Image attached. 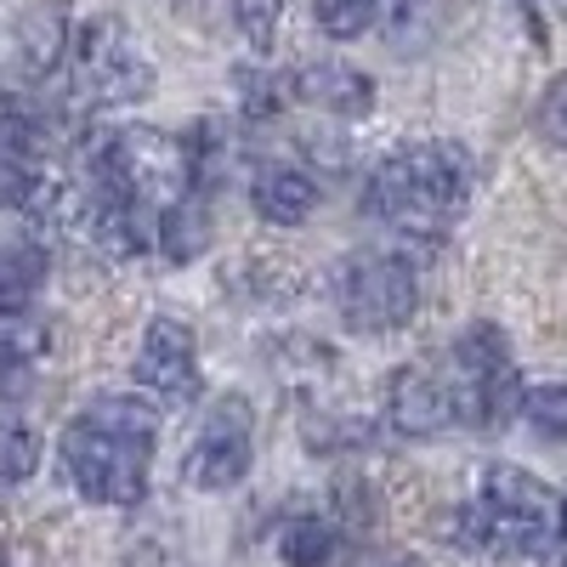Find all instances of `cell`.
Listing matches in <instances>:
<instances>
[{"label":"cell","instance_id":"22","mask_svg":"<svg viewBox=\"0 0 567 567\" xmlns=\"http://www.w3.org/2000/svg\"><path fill=\"white\" fill-rule=\"evenodd\" d=\"M374 7L381 0H312V23L329 40H358L363 29H374Z\"/></svg>","mask_w":567,"mask_h":567},{"label":"cell","instance_id":"2","mask_svg":"<svg viewBox=\"0 0 567 567\" xmlns=\"http://www.w3.org/2000/svg\"><path fill=\"white\" fill-rule=\"evenodd\" d=\"M159 414L142 398H97L63 432V471L69 483L97 505H136L148 499Z\"/></svg>","mask_w":567,"mask_h":567},{"label":"cell","instance_id":"11","mask_svg":"<svg viewBox=\"0 0 567 567\" xmlns=\"http://www.w3.org/2000/svg\"><path fill=\"white\" fill-rule=\"evenodd\" d=\"M154 250L176 267L199 261L210 250V210H205V194H194V187H182V194H171L154 216Z\"/></svg>","mask_w":567,"mask_h":567},{"label":"cell","instance_id":"1","mask_svg":"<svg viewBox=\"0 0 567 567\" xmlns=\"http://www.w3.org/2000/svg\"><path fill=\"white\" fill-rule=\"evenodd\" d=\"M471 199V159L465 148L443 136H420L403 142L392 159L374 165L369 187H363V210L374 221H386L403 239H443V233L465 216Z\"/></svg>","mask_w":567,"mask_h":567},{"label":"cell","instance_id":"6","mask_svg":"<svg viewBox=\"0 0 567 567\" xmlns=\"http://www.w3.org/2000/svg\"><path fill=\"white\" fill-rule=\"evenodd\" d=\"M336 307L347 318V329L358 336H386V329H403L420 307V278L409 256L392 250H363L347 256L336 272Z\"/></svg>","mask_w":567,"mask_h":567},{"label":"cell","instance_id":"23","mask_svg":"<svg viewBox=\"0 0 567 567\" xmlns=\"http://www.w3.org/2000/svg\"><path fill=\"white\" fill-rule=\"evenodd\" d=\"M233 18H239V29L256 52H272L278 23H284V0H233Z\"/></svg>","mask_w":567,"mask_h":567},{"label":"cell","instance_id":"26","mask_svg":"<svg viewBox=\"0 0 567 567\" xmlns=\"http://www.w3.org/2000/svg\"><path fill=\"white\" fill-rule=\"evenodd\" d=\"M556 534H561V545H567V494L556 499Z\"/></svg>","mask_w":567,"mask_h":567},{"label":"cell","instance_id":"24","mask_svg":"<svg viewBox=\"0 0 567 567\" xmlns=\"http://www.w3.org/2000/svg\"><path fill=\"white\" fill-rule=\"evenodd\" d=\"M539 136L550 148H567V74H556L539 97Z\"/></svg>","mask_w":567,"mask_h":567},{"label":"cell","instance_id":"12","mask_svg":"<svg viewBox=\"0 0 567 567\" xmlns=\"http://www.w3.org/2000/svg\"><path fill=\"white\" fill-rule=\"evenodd\" d=\"M250 205L272 227H301L318 210V182L296 165H261L250 182Z\"/></svg>","mask_w":567,"mask_h":567},{"label":"cell","instance_id":"17","mask_svg":"<svg viewBox=\"0 0 567 567\" xmlns=\"http://www.w3.org/2000/svg\"><path fill=\"white\" fill-rule=\"evenodd\" d=\"M40 284H45V250L40 245H29V239L0 245V318L29 312Z\"/></svg>","mask_w":567,"mask_h":567},{"label":"cell","instance_id":"4","mask_svg":"<svg viewBox=\"0 0 567 567\" xmlns=\"http://www.w3.org/2000/svg\"><path fill=\"white\" fill-rule=\"evenodd\" d=\"M449 398H454V425L471 432H505L523 403V374L511 363V341L499 323H471L449 352Z\"/></svg>","mask_w":567,"mask_h":567},{"label":"cell","instance_id":"16","mask_svg":"<svg viewBox=\"0 0 567 567\" xmlns=\"http://www.w3.org/2000/svg\"><path fill=\"white\" fill-rule=\"evenodd\" d=\"M374 23H381L392 52H425L449 23V0H381Z\"/></svg>","mask_w":567,"mask_h":567},{"label":"cell","instance_id":"9","mask_svg":"<svg viewBox=\"0 0 567 567\" xmlns=\"http://www.w3.org/2000/svg\"><path fill=\"white\" fill-rule=\"evenodd\" d=\"M386 420L398 437H437L454 425V398L449 381L432 369H398L386 392Z\"/></svg>","mask_w":567,"mask_h":567},{"label":"cell","instance_id":"13","mask_svg":"<svg viewBox=\"0 0 567 567\" xmlns=\"http://www.w3.org/2000/svg\"><path fill=\"white\" fill-rule=\"evenodd\" d=\"M0 210H12V216H58L63 210V187L45 176L29 154L0 148Z\"/></svg>","mask_w":567,"mask_h":567},{"label":"cell","instance_id":"5","mask_svg":"<svg viewBox=\"0 0 567 567\" xmlns=\"http://www.w3.org/2000/svg\"><path fill=\"white\" fill-rule=\"evenodd\" d=\"M69 85H74V103L80 109H125L142 103L154 91V63L136 52L131 29L114 12L85 18L80 29H69Z\"/></svg>","mask_w":567,"mask_h":567},{"label":"cell","instance_id":"10","mask_svg":"<svg viewBox=\"0 0 567 567\" xmlns=\"http://www.w3.org/2000/svg\"><path fill=\"white\" fill-rule=\"evenodd\" d=\"M296 103H312L336 120H369L374 114V80L352 63H301L290 80H284Z\"/></svg>","mask_w":567,"mask_h":567},{"label":"cell","instance_id":"7","mask_svg":"<svg viewBox=\"0 0 567 567\" xmlns=\"http://www.w3.org/2000/svg\"><path fill=\"white\" fill-rule=\"evenodd\" d=\"M250 460H256V414L245 392H233L205 414L194 449L182 460V483L199 494H227L250 477Z\"/></svg>","mask_w":567,"mask_h":567},{"label":"cell","instance_id":"3","mask_svg":"<svg viewBox=\"0 0 567 567\" xmlns=\"http://www.w3.org/2000/svg\"><path fill=\"white\" fill-rule=\"evenodd\" d=\"M449 539L460 550H483V556H499V561H545L561 545L556 494L523 465H488L483 494L449 516Z\"/></svg>","mask_w":567,"mask_h":567},{"label":"cell","instance_id":"20","mask_svg":"<svg viewBox=\"0 0 567 567\" xmlns=\"http://www.w3.org/2000/svg\"><path fill=\"white\" fill-rule=\"evenodd\" d=\"M40 437H34V425L29 420H18V414H7L0 420V488H18V483H29L34 471H40Z\"/></svg>","mask_w":567,"mask_h":567},{"label":"cell","instance_id":"14","mask_svg":"<svg viewBox=\"0 0 567 567\" xmlns=\"http://www.w3.org/2000/svg\"><path fill=\"white\" fill-rule=\"evenodd\" d=\"M52 136H58V120H52V109H45L34 91L0 85V148L40 159L45 148H52Z\"/></svg>","mask_w":567,"mask_h":567},{"label":"cell","instance_id":"21","mask_svg":"<svg viewBox=\"0 0 567 567\" xmlns=\"http://www.w3.org/2000/svg\"><path fill=\"white\" fill-rule=\"evenodd\" d=\"M516 414H523L545 443H567V386H534V392H523Z\"/></svg>","mask_w":567,"mask_h":567},{"label":"cell","instance_id":"25","mask_svg":"<svg viewBox=\"0 0 567 567\" xmlns=\"http://www.w3.org/2000/svg\"><path fill=\"white\" fill-rule=\"evenodd\" d=\"M352 567H425V561L409 556V550H369V556H358Z\"/></svg>","mask_w":567,"mask_h":567},{"label":"cell","instance_id":"15","mask_svg":"<svg viewBox=\"0 0 567 567\" xmlns=\"http://www.w3.org/2000/svg\"><path fill=\"white\" fill-rule=\"evenodd\" d=\"M18 58L29 69V80H52L69 58V12L58 7V0H45V7H34L23 23H18Z\"/></svg>","mask_w":567,"mask_h":567},{"label":"cell","instance_id":"19","mask_svg":"<svg viewBox=\"0 0 567 567\" xmlns=\"http://www.w3.org/2000/svg\"><path fill=\"white\" fill-rule=\"evenodd\" d=\"M45 352V329H0V403L34 386V358Z\"/></svg>","mask_w":567,"mask_h":567},{"label":"cell","instance_id":"18","mask_svg":"<svg viewBox=\"0 0 567 567\" xmlns=\"http://www.w3.org/2000/svg\"><path fill=\"white\" fill-rule=\"evenodd\" d=\"M341 550V528L336 523H318V516H290L278 528V556L290 567H329Z\"/></svg>","mask_w":567,"mask_h":567},{"label":"cell","instance_id":"8","mask_svg":"<svg viewBox=\"0 0 567 567\" xmlns=\"http://www.w3.org/2000/svg\"><path fill=\"white\" fill-rule=\"evenodd\" d=\"M136 381L159 392L165 403H199L205 392V374H199V341L194 329H187L182 318H154L148 329H142V347H136Z\"/></svg>","mask_w":567,"mask_h":567}]
</instances>
